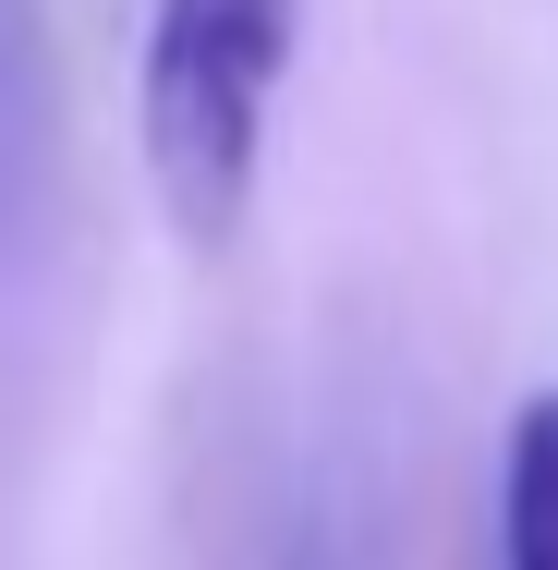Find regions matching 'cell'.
Listing matches in <instances>:
<instances>
[{
    "mask_svg": "<svg viewBox=\"0 0 558 570\" xmlns=\"http://www.w3.org/2000/svg\"><path fill=\"white\" fill-rule=\"evenodd\" d=\"M498 570H558V389L510 413V461H498Z\"/></svg>",
    "mask_w": 558,
    "mask_h": 570,
    "instance_id": "cell-2",
    "label": "cell"
},
{
    "mask_svg": "<svg viewBox=\"0 0 558 570\" xmlns=\"http://www.w3.org/2000/svg\"><path fill=\"white\" fill-rule=\"evenodd\" d=\"M280 570H340V547H329V534H304V547H292Z\"/></svg>",
    "mask_w": 558,
    "mask_h": 570,
    "instance_id": "cell-4",
    "label": "cell"
},
{
    "mask_svg": "<svg viewBox=\"0 0 558 570\" xmlns=\"http://www.w3.org/2000/svg\"><path fill=\"white\" fill-rule=\"evenodd\" d=\"M12 110H25V0H0V158H12Z\"/></svg>",
    "mask_w": 558,
    "mask_h": 570,
    "instance_id": "cell-3",
    "label": "cell"
},
{
    "mask_svg": "<svg viewBox=\"0 0 558 570\" xmlns=\"http://www.w3.org/2000/svg\"><path fill=\"white\" fill-rule=\"evenodd\" d=\"M292 24H304V0H158V24H146V170H158V207L183 243H231L255 207Z\"/></svg>",
    "mask_w": 558,
    "mask_h": 570,
    "instance_id": "cell-1",
    "label": "cell"
}]
</instances>
